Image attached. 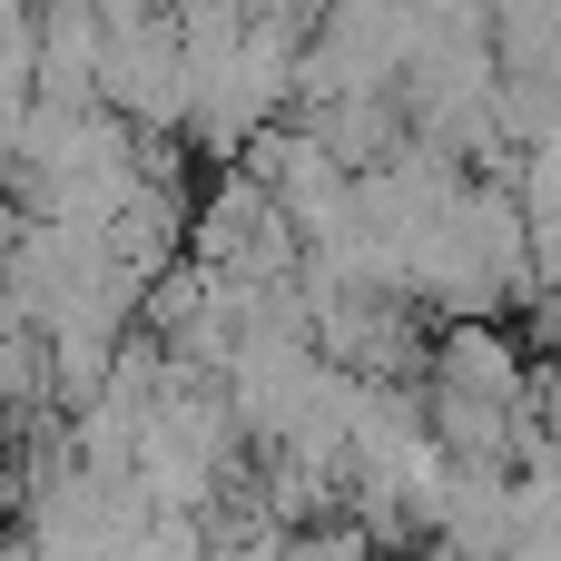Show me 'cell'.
<instances>
[{"label": "cell", "mask_w": 561, "mask_h": 561, "mask_svg": "<svg viewBox=\"0 0 561 561\" xmlns=\"http://www.w3.org/2000/svg\"><path fill=\"white\" fill-rule=\"evenodd\" d=\"M513 533H523L513 473H503V463H454V473H444V503H434V542L454 561H503Z\"/></svg>", "instance_id": "7a4b0ae2"}, {"label": "cell", "mask_w": 561, "mask_h": 561, "mask_svg": "<svg viewBox=\"0 0 561 561\" xmlns=\"http://www.w3.org/2000/svg\"><path fill=\"white\" fill-rule=\"evenodd\" d=\"M0 493H10V454H0Z\"/></svg>", "instance_id": "5b68a950"}, {"label": "cell", "mask_w": 561, "mask_h": 561, "mask_svg": "<svg viewBox=\"0 0 561 561\" xmlns=\"http://www.w3.org/2000/svg\"><path fill=\"white\" fill-rule=\"evenodd\" d=\"M0 561H30V542H20V533H10V542H0Z\"/></svg>", "instance_id": "277c9868"}, {"label": "cell", "mask_w": 561, "mask_h": 561, "mask_svg": "<svg viewBox=\"0 0 561 561\" xmlns=\"http://www.w3.org/2000/svg\"><path fill=\"white\" fill-rule=\"evenodd\" d=\"M424 385H434V394H473V404H523L533 355H523L513 316H454V325H434V345H424Z\"/></svg>", "instance_id": "6da1fadb"}, {"label": "cell", "mask_w": 561, "mask_h": 561, "mask_svg": "<svg viewBox=\"0 0 561 561\" xmlns=\"http://www.w3.org/2000/svg\"><path fill=\"white\" fill-rule=\"evenodd\" d=\"M20 227H30V217H20V197L0 187V286H10V256H20Z\"/></svg>", "instance_id": "3957f363"}]
</instances>
